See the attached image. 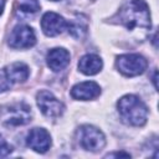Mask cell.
<instances>
[{
    "instance_id": "3",
    "label": "cell",
    "mask_w": 159,
    "mask_h": 159,
    "mask_svg": "<svg viewBox=\"0 0 159 159\" xmlns=\"http://www.w3.org/2000/svg\"><path fill=\"white\" fill-rule=\"evenodd\" d=\"M77 140L81 148L89 152H98L106 144L104 134L96 127L84 124L77 129Z\"/></svg>"
},
{
    "instance_id": "7",
    "label": "cell",
    "mask_w": 159,
    "mask_h": 159,
    "mask_svg": "<svg viewBox=\"0 0 159 159\" xmlns=\"http://www.w3.org/2000/svg\"><path fill=\"white\" fill-rule=\"evenodd\" d=\"M36 43L34 30L26 25H17L9 36V46L12 48H29Z\"/></svg>"
},
{
    "instance_id": "2",
    "label": "cell",
    "mask_w": 159,
    "mask_h": 159,
    "mask_svg": "<svg viewBox=\"0 0 159 159\" xmlns=\"http://www.w3.org/2000/svg\"><path fill=\"white\" fill-rule=\"evenodd\" d=\"M117 108L122 120L129 125L140 127L147 122L148 108L144 102L134 94L123 96L118 101Z\"/></svg>"
},
{
    "instance_id": "16",
    "label": "cell",
    "mask_w": 159,
    "mask_h": 159,
    "mask_svg": "<svg viewBox=\"0 0 159 159\" xmlns=\"http://www.w3.org/2000/svg\"><path fill=\"white\" fill-rule=\"evenodd\" d=\"M11 84H12V83L9 81V78H7L6 73H5V71H4V70H0V93L7 91V89L11 87Z\"/></svg>"
},
{
    "instance_id": "5",
    "label": "cell",
    "mask_w": 159,
    "mask_h": 159,
    "mask_svg": "<svg viewBox=\"0 0 159 159\" xmlns=\"http://www.w3.org/2000/svg\"><path fill=\"white\" fill-rule=\"evenodd\" d=\"M31 120V108L25 103H16L7 109H5L2 114V124L5 127H19L29 123Z\"/></svg>"
},
{
    "instance_id": "11",
    "label": "cell",
    "mask_w": 159,
    "mask_h": 159,
    "mask_svg": "<svg viewBox=\"0 0 159 159\" xmlns=\"http://www.w3.org/2000/svg\"><path fill=\"white\" fill-rule=\"evenodd\" d=\"M47 66L55 71L58 72L68 66L70 63V52L62 47H56L48 51L47 53Z\"/></svg>"
},
{
    "instance_id": "9",
    "label": "cell",
    "mask_w": 159,
    "mask_h": 159,
    "mask_svg": "<svg viewBox=\"0 0 159 159\" xmlns=\"http://www.w3.org/2000/svg\"><path fill=\"white\" fill-rule=\"evenodd\" d=\"M26 144L37 153H46L51 145L50 133L43 128H32L26 137Z\"/></svg>"
},
{
    "instance_id": "19",
    "label": "cell",
    "mask_w": 159,
    "mask_h": 159,
    "mask_svg": "<svg viewBox=\"0 0 159 159\" xmlns=\"http://www.w3.org/2000/svg\"><path fill=\"white\" fill-rule=\"evenodd\" d=\"M4 6H5V0H0V15L2 14V10H4Z\"/></svg>"
},
{
    "instance_id": "20",
    "label": "cell",
    "mask_w": 159,
    "mask_h": 159,
    "mask_svg": "<svg viewBox=\"0 0 159 159\" xmlns=\"http://www.w3.org/2000/svg\"><path fill=\"white\" fill-rule=\"evenodd\" d=\"M153 83H154V87L157 88V70L154 71V75H153Z\"/></svg>"
},
{
    "instance_id": "17",
    "label": "cell",
    "mask_w": 159,
    "mask_h": 159,
    "mask_svg": "<svg viewBox=\"0 0 159 159\" xmlns=\"http://www.w3.org/2000/svg\"><path fill=\"white\" fill-rule=\"evenodd\" d=\"M11 152H12L11 145H10V144H7V143L5 142V139L2 138V135L0 134V158L7 157Z\"/></svg>"
},
{
    "instance_id": "18",
    "label": "cell",
    "mask_w": 159,
    "mask_h": 159,
    "mask_svg": "<svg viewBox=\"0 0 159 159\" xmlns=\"http://www.w3.org/2000/svg\"><path fill=\"white\" fill-rule=\"evenodd\" d=\"M107 157H127V158H128V157H130V155H129V154H127V153H122V152H119V153H118V152H117V153L108 154Z\"/></svg>"
},
{
    "instance_id": "4",
    "label": "cell",
    "mask_w": 159,
    "mask_h": 159,
    "mask_svg": "<svg viewBox=\"0 0 159 159\" xmlns=\"http://www.w3.org/2000/svg\"><path fill=\"white\" fill-rule=\"evenodd\" d=\"M116 65L120 73H123L127 77H133L142 75L145 71L148 62L142 55L125 53V55H120L117 58Z\"/></svg>"
},
{
    "instance_id": "12",
    "label": "cell",
    "mask_w": 159,
    "mask_h": 159,
    "mask_svg": "<svg viewBox=\"0 0 159 159\" xmlns=\"http://www.w3.org/2000/svg\"><path fill=\"white\" fill-rule=\"evenodd\" d=\"M102 66H103V62L101 57L93 53H87L82 56L81 60L78 61V70L87 76L98 73L102 70Z\"/></svg>"
},
{
    "instance_id": "21",
    "label": "cell",
    "mask_w": 159,
    "mask_h": 159,
    "mask_svg": "<svg viewBox=\"0 0 159 159\" xmlns=\"http://www.w3.org/2000/svg\"><path fill=\"white\" fill-rule=\"evenodd\" d=\"M51 1H58V0H51Z\"/></svg>"
},
{
    "instance_id": "1",
    "label": "cell",
    "mask_w": 159,
    "mask_h": 159,
    "mask_svg": "<svg viewBox=\"0 0 159 159\" xmlns=\"http://www.w3.org/2000/svg\"><path fill=\"white\" fill-rule=\"evenodd\" d=\"M120 25L128 30L134 27L150 29V14L149 7L144 0H129L117 12L114 17Z\"/></svg>"
},
{
    "instance_id": "6",
    "label": "cell",
    "mask_w": 159,
    "mask_h": 159,
    "mask_svg": "<svg viewBox=\"0 0 159 159\" xmlns=\"http://www.w3.org/2000/svg\"><path fill=\"white\" fill-rule=\"evenodd\" d=\"M36 102L40 111L48 118H57L62 116L65 107L61 101H58L50 91L42 89L36 96Z\"/></svg>"
},
{
    "instance_id": "14",
    "label": "cell",
    "mask_w": 159,
    "mask_h": 159,
    "mask_svg": "<svg viewBox=\"0 0 159 159\" xmlns=\"http://www.w3.org/2000/svg\"><path fill=\"white\" fill-rule=\"evenodd\" d=\"M68 32L75 39H82L87 34V20L84 16L80 15L73 19L71 22H67Z\"/></svg>"
},
{
    "instance_id": "10",
    "label": "cell",
    "mask_w": 159,
    "mask_h": 159,
    "mask_svg": "<svg viewBox=\"0 0 159 159\" xmlns=\"http://www.w3.org/2000/svg\"><path fill=\"white\" fill-rule=\"evenodd\" d=\"M101 94L99 86L93 81H86L77 83L71 89V97L78 101H88Z\"/></svg>"
},
{
    "instance_id": "15",
    "label": "cell",
    "mask_w": 159,
    "mask_h": 159,
    "mask_svg": "<svg viewBox=\"0 0 159 159\" xmlns=\"http://www.w3.org/2000/svg\"><path fill=\"white\" fill-rule=\"evenodd\" d=\"M40 10V4L37 0H21L19 4V11L22 14H35Z\"/></svg>"
},
{
    "instance_id": "13",
    "label": "cell",
    "mask_w": 159,
    "mask_h": 159,
    "mask_svg": "<svg viewBox=\"0 0 159 159\" xmlns=\"http://www.w3.org/2000/svg\"><path fill=\"white\" fill-rule=\"evenodd\" d=\"M4 71L11 83L25 82L30 75V70H29L27 65H25L22 62H14V63L6 66L4 68Z\"/></svg>"
},
{
    "instance_id": "8",
    "label": "cell",
    "mask_w": 159,
    "mask_h": 159,
    "mask_svg": "<svg viewBox=\"0 0 159 159\" xmlns=\"http://www.w3.org/2000/svg\"><path fill=\"white\" fill-rule=\"evenodd\" d=\"M41 29L46 36H57L67 29V21L61 15L48 11L41 19Z\"/></svg>"
}]
</instances>
